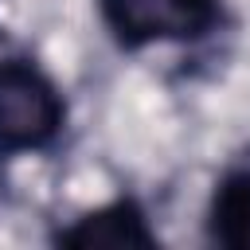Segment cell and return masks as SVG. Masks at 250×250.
Listing matches in <instances>:
<instances>
[{
    "mask_svg": "<svg viewBox=\"0 0 250 250\" xmlns=\"http://www.w3.org/2000/svg\"><path fill=\"white\" fill-rule=\"evenodd\" d=\"M62 94L31 59L0 62V152H39L62 129Z\"/></svg>",
    "mask_w": 250,
    "mask_h": 250,
    "instance_id": "6da1fadb",
    "label": "cell"
},
{
    "mask_svg": "<svg viewBox=\"0 0 250 250\" xmlns=\"http://www.w3.org/2000/svg\"><path fill=\"white\" fill-rule=\"evenodd\" d=\"M211 230L227 246H250V168L219 184L211 203Z\"/></svg>",
    "mask_w": 250,
    "mask_h": 250,
    "instance_id": "277c9868",
    "label": "cell"
},
{
    "mask_svg": "<svg viewBox=\"0 0 250 250\" xmlns=\"http://www.w3.org/2000/svg\"><path fill=\"white\" fill-rule=\"evenodd\" d=\"M98 12L125 47H148L207 35L219 20V0H98Z\"/></svg>",
    "mask_w": 250,
    "mask_h": 250,
    "instance_id": "7a4b0ae2",
    "label": "cell"
},
{
    "mask_svg": "<svg viewBox=\"0 0 250 250\" xmlns=\"http://www.w3.org/2000/svg\"><path fill=\"white\" fill-rule=\"evenodd\" d=\"M59 238L66 246H148L152 230L133 203L117 199V203H105V207L74 219V227H66Z\"/></svg>",
    "mask_w": 250,
    "mask_h": 250,
    "instance_id": "3957f363",
    "label": "cell"
}]
</instances>
